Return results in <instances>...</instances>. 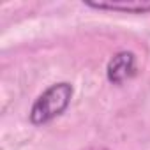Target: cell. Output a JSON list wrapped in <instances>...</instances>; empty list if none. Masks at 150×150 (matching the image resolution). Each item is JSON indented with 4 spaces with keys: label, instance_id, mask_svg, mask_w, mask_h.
<instances>
[{
    "label": "cell",
    "instance_id": "cell-2",
    "mask_svg": "<svg viewBox=\"0 0 150 150\" xmlns=\"http://www.w3.org/2000/svg\"><path fill=\"white\" fill-rule=\"evenodd\" d=\"M136 74V57L132 51L117 53L106 67V78L113 85H122Z\"/></svg>",
    "mask_w": 150,
    "mask_h": 150
},
{
    "label": "cell",
    "instance_id": "cell-1",
    "mask_svg": "<svg viewBox=\"0 0 150 150\" xmlns=\"http://www.w3.org/2000/svg\"><path fill=\"white\" fill-rule=\"evenodd\" d=\"M72 85L67 81L62 83H55L51 87H48L32 104L30 108V122L34 125H44L48 122H51L53 118L60 117L67 106L71 104L72 99Z\"/></svg>",
    "mask_w": 150,
    "mask_h": 150
},
{
    "label": "cell",
    "instance_id": "cell-3",
    "mask_svg": "<svg viewBox=\"0 0 150 150\" xmlns=\"http://www.w3.org/2000/svg\"><path fill=\"white\" fill-rule=\"evenodd\" d=\"M87 7L97 11H115V13H127V14H146L150 13V0H118V2H92L85 0Z\"/></svg>",
    "mask_w": 150,
    "mask_h": 150
}]
</instances>
